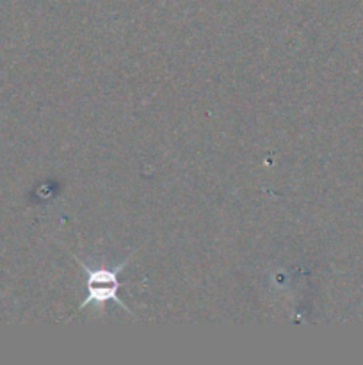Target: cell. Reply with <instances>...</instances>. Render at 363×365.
<instances>
[{"label":"cell","instance_id":"obj_1","mask_svg":"<svg viewBox=\"0 0 363 365\" xmlns=\"http://www.w3.org/2000/svg\"><path fill=\"white\" fill-rule=\"evenodd\" d=\"M80 269L88 274V296H85L84 302H80L78 305V310H84L85 307L91 305V303H96V305H103L107 302H114L125 310V312L132 314L130 309L121 302L120 294V273L125 269L128 262H130V257L125 259L123 262L117 264L116 267H89L88 264L82 262L80 259H77Z\"/></svg>","mask_w":363,"mask_h":365}]
</instances>
